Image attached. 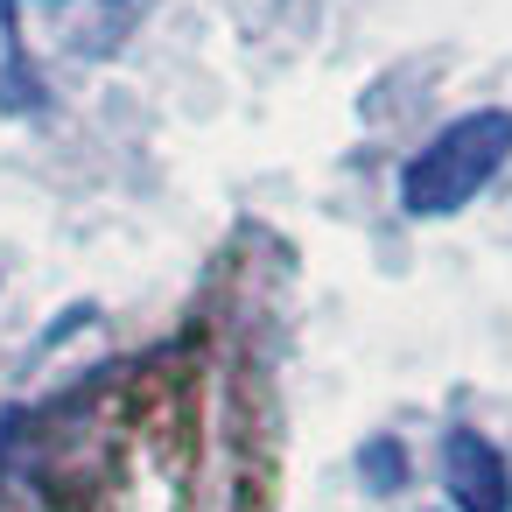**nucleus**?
Returning a JSON list of instances; mask_svg holds the SVG:
<instances>
[{
    "label": "nucleus",
    "instance_id": "obj_1",
    "mask_svg": "<svg viewBox=\"0 0 512 512\" xmlns=\"http://www.w3.org/2000/svg\"><path fill=\"white\" fill-rule=\"evenodd\" d=\"M505 162H512V113L477 106V113L449 120L428 148H414V162L400 169V204L414 218H456L470 197H484L498 183Z\"/></svg>",
    "mask_w": 512,
    "mask_h": 512
},
{
    "label": "nucleus",
    "instance_id": "obj_2",
    "mask_svg": "<svg viewBox=\"0 0 512 512\" xmlns=\"http://www.w3.org/2000/svg\"><path fill=\"white\" fill-rule=\"evenodd\" d=\"M442 484H449L456 512H512V470L477 428L442 435Z\"/></svg>",
    "mask_w": 512,
    "mask_h": 512
},
{
    "label": "nucleus",
    "instance_id": "obj_3",
    "mask_svg": "<svg viewBox=\"0 0 512 512\" xmlns=\"http://www.w3.org/2000/svg\"><path fill=\"white\" fill-rule=\"evenodd\" d=\"M365 477H372V484L386 491V484H400V477H407V456L379 442V449H365Z\"/></svg>",
    "mask_w": 512,
    "mask_h": 512
}]
</instances>
